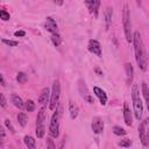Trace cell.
<instances>
[{
    "mask_svg": "<svg viewBox=\"0 0 149 149\" xmlns=\"http://www.w3.org/2000/svg\"><path fill=\"white\" fill-rule=\"evenodd\" d=\"M122 23H123V30H125V36L128 43L133 42V33H132V22H130V13L128 9V6L125 5L123 7V13H122Z\"/></svg>",
    "mask_w": 149,
    "mask_h": 149,
    "instance_id": "3",
    "label": "cell"
},
{
    "mask_svg": "<svg viewBox=\"0 0 149 149\" xmlns=\"http://www.w3.org/2000/svg\"><path fill=\"white\" fill-rule=\"evenodd\" d=\"M59 115L61 112L58 109H56V112H54L52 116H51V121L49 125V134L51 137H58L59 135Z\"/></svg>",
    "mask_w": 149,
    "mask_h": 149,
    "instance_id": "5",
    "label": "cell"
},
{
    "mask_svg": "<svg viewBox=\"0 0 149 149\" xmlns=\"http://www.w3.org/2000/svg\"><path fill=\"white\" fill-rule=\"evenodd\" d=\"M0 106L1 107H6L7 106V100L5 98V95L2 93H0Z\"/></svg>",
    "mask_w": 149,
    "mask_h": 149,
    "instance_id": "32",
    "label": "cell"
},
{
    "mask_svg": "<svg viewBox=\"0 0 149 149\" xmlns=\"http://www.w3.org/2000/svg\"><path fill=\"white\" fill-rule=\"evenodd\" d=\"M14 35H15V36H24V35H26V31H23V30H17V31L14 33Z\"/></svg>",
    "mask_w": 149,
    "mask_h": 149,
    "instance_id": "35",
    "label": "cell"
},
{
    "mask_svg": "<svg viewBox=\"0 0 149 149\" xmlns=\"http://www.w3.org/2000/svg\"><path fill=\"white\" fill-rule=\"evenodd\" d=\"M17 121H19L21 127H24L27 125V122H28V116L24 113H19L17 114Z\"/></svg>",
    "mask_w": 149,
    "mask_h": 149,
    "instance_id": "20",
    "label": "cell"
},
{
    "mask_svg": "<svg viewBox=\"0 0 149 149\" xmlns=\"http://www.w3.org/2000/svg\"><path fill=\"white\" fill-rule=\"evenodd\" d=\"M133 43H134V50H135V59L139 65V68L143 71L147 70V54L144 49V44L141 37V34L139 31H135L133 34Z\"/></svg>",
    "mask_w": 149,
    "mask_h": 149,
    "instance_id": "1",
    "label": "cell"
},
{
    "mask_svg": "<svg viewBox=\"0 0 149 149\" xmlns=\"http://www.w3.org/2000/svg\"><path fill=\"white\" fill-rule=\"evenodd\" d=\"M142 94H143V98L146 100V102H148V86H147V83H142Z\"/></svg>",
    "mask_w": 149,
    "mask_h": 149,
    "instance_id": "28",
    "label": "cell"
},
{
    "mask_svg": "<svg viewBox=\"0 0 149 149\" xmlns=\"http://www.w3.org/2000/svg\"><path fill=\"white\" fill-rule=\"evenodd\" d=\"M92 130H93L94 134H101L102 133V130H104V121L99 116L93 118V120H92Z\"/></svg>",
    "mask_w": 149,
    "mask_h": 149,
    "instance_id": "8",
    "label": "cell"
},
{
    "mask_svg": "<svg viewBox=\"0 0 149 149\" xmlns=\"http://www.w3.org/2000/svg\"><path fill=\"white\" fill-rule=\"evenodd\" d=\"M49 99H50V92H49V88L48 87H44L41 93H40V97H38V104L44 107L47 106V104L49 102Z\"/></svg>",
    "mask_w": 149,
    "mask_h": 149,
    "instance_id": "9",
    "label": "cell"
},
{
    "mask_svg": "<svg viewBox=\"0 0 149 149\" xmlns=\"http://www.w3.org/2000/svg\"><path fill=\"white\" fill-rule=\"evenodd\" d=\"M5 126L10 130V133H15V129H14V127H13L12 122H10L8 119H6V120H5Z\"/></svg>",
    "mask_w": 149,
    "mask_h": 149,
    "instance_id": "31",
    "label": "cell"
},
{
    "mask_svg": "<svg viewBox=\"0 0 149 149\" xmlns=\"http://www.w3.org/2000/svg\"><path fill=\"white\" fill-rule=\"evenodd\" d=\"M51 41H52V43H54L55 47H58V45H61V43H62V38H61V36H59L57 33L51 34Z\"/></svg>",
    "mask_w": 149,
    "mask_h": 149,
    "instance_id": "21",
    "label": "cell"
},
{
    "mask_svg": "<svg viewBox=\"0 0 149 149\" xmlns=\"http://www.w3.org/2000/svg\"><path fill=\"white\" fill-rule=\"evenodd\" d=\"M48 149H55V144L50 139H48Z\"/></svg>",
    "mask_w": 149,
    "mask_h": 149,
    "instance_id": "34",
    "label": "cell"
},
{
    "mask_svg": "<svg viewBox=\"0 0 149 149\" xmlns=\"http://www.w3.org/2000/svg\"><path fill=\"white\" fill-rule=\"evenodd\" d=\"M125 70H126V76H127V83L128 85H130V83L133 81V77H134V69H133L132 63H126Z\"/></svg>",
    "mask_w": 149,
    "mask_h": 149,
    "instance_id": "14",
    "label": "cell"
},
{
    "mask_svg": "<svg viewBox=\"0 0 149 149\" xmlns=\"http://www.w3.org/2000/svg\"><path fill=\"white\" fill-rule=\"evenodd\" d=\"M2 43H3V44H6V45H9V47H16V45L19 44V42H17V41L6 40V38H3V40H2Z\"/></svg>",
    "mask_w": 149,
    "mask_h": 149,
    "instance_id": "29",
    "label": "cell"
},
{
    "mask_svg": "<svg viewBox=\"0 0 149 149\" xmlns=\"http://www.w3.org/2000/svg\"><path fill=\"white\" fill-rule=\"evenodd\" d=\"M93 93L99 98V101H100V104L102 106H105L107 104V94L102 88H100L98 86H94L93 87Z\"/></svg>",
    "mask_w": 149,
    "mask_h": 149,
    "instance_id": "10",
    "label": "cell"
},
{
    "mask_svg": "<svg viewBox=\"0 0 149 149\" xmlns=\"http://www.w3.org/2000/svg\"><path fill=\"white\" fill-rule=\"evenodd\" d=\"M139 135H140V140H141L142 144L144 147H147L148 139H149V136H148V119L143 120V122L141 123V126L139 128Z\"/></svg>",
    "mask_w": 149,
    "mask_h": 149,
    "instance_id": "6",
    "label": "cell"
},
{
    "mask_svg": "<svg viewBox=\"0 0 149 149\" xmlns=\"http://www.w3.org/2000/svg\"><path fill=\"white\" fill-rule=\"evenodd\" d=\"M9 14L6 12V10H2V9H0V19L1 20H3V21H8L9 20Z\"/></svg>",
    "mask_w": 149,
    "mask_h": 149,
    "instance_id": "30",
    "label": "cell"
},
{
    "mask_svg": "<svg viewBox=\"0 0 149 149\" xmlns=\"http://www.w3.org/2000/svg\"><path fill=\"white\" fill-rule=\"evenodd\" d=\"M45 133V126H36V136L38 139H42Z\"/></svg>",
    "mask_w": 149,
    "mask_h": 149,
    "instance_id": "23",
    "label": "cell"
},
{
    "mask_svg": "<svg viewBox=\"0 0 149 149\" xmlns=\"http://www.w3.org/2000/svg\"><path fill=\"white\" fill-rule=\"evenodd\" d=\"M113 133H114L115 135H119V136L126 135V130H125L122 127H120V126H114V127H113Z\"/></svg>",
    "mask_w": 149,
    "mask_h": 149,
    "instance_id": "25",
    "label": "cell"
},
{
    "mask_svg": "<svg viewBox=\"0 0 149 149\" xmlns=\"http://www.w3.org/2000/svg\"><path fill=\"white\" fill-rule=\"evenodd\" d=\"M44 28H45L48 31H50L51 34H55V33H57V30H58L55 20L51 19V17H47V21H45V23H44Z\"/></svg>",
    "mask_w": 149,
    "mask_h": 149,
    "instance_id": "13",
    "label": "cell"
},
{
    "mask_svg": "<svg viewBox=\"0 0 149 149\" xmlns=\"http://www.w3.org/2000/svg\"><path fill=\"white\" fill-rule=\"evenodd\" d=\"M16 80H17V83H20V84H24V83L28 80V77H27V74H26L24 72H19L17 76H16Z\"/></svg>",
    "mask_w": 149,
    "mask_h": 149,
    "instance_id": "22",
    "label": "cell"
},
{
    "mask_svg": "<svg viewBox=\"0 0 149 149\" xmlns=\"http://www.w3.org/2000/svg\"><path fill=\"white\" fill-rule=\"evenodd\" d=\"M123 119H125V123L127 126H132V123H133V115H132L130 108H129L127 102H123Z\"/></svg>",
    "mask_w": 149,
    "mask_h": 149,
    "instance_id": "12",
    "label": "cell"
},
{
    "mask_svg": "<svg viewBox=\"0 0 149 149\" xmlns=\"http://www.w3.org/2000/svg\"><path fill=\"white\" fill-rule=\"evenodd\" d=\"M23 140H24V144H26L28 148H30V149H35V148H36V142H35V140H34L33 136L27 135V136H24Z\"/></svg>",
    "mask_w": 149,
    "mask_h": 149,
    "instance_id": "19",
    "label": "cell"
},
{
    "mask_svg": "<svg viewBox=\"0 0 149 149\" xmlns=\"http://www.w3.org/2000/svg\"><path fill=\"white\" fill-rule=\"evenodd\" d=\"M112 15H113V9L111 7H107L105 10V23H106V29L109 28L112 23Z\"/></svg>",
    "mask_w": 149,
    "mask_h": 149,
    "instance_id": "17",
    "label": "cell"
},
{
    "mask_svg": "<svg viewBox=\"0 0 149 149\" xmlns=\"http://www.w3.org/2000/svg\"><path fill=\"white\" fill-rule=\"evenodd\" d=\"M78 87H79V92H80L81 97H83L87 102L92 104V102H93V99H92L91 95L88 94V91H87V88H86V85H85V83H84L83 80H79V85H78Z\"/></svg>",
    "mask_w": 149,
    "mask_h": 149,
    "instance_id": "11",
    "label": "cell"
},
{
    "mask_svg": "<svg viewBox=\"0 0 149 149\" xmlns=\"http://www.w3.org/2000/svg\"><path fill=\"white\" fill-rule=\"evenodd\" d=\"M24 108L27 109V112H33L35 109V102L33 100H27L26 104H24Z\"/></svg>",
    "mask_w": 149,
    "mask_h": 149,
    "instance_id": "24",
    "label": "cell"
},
{
    "mask_svg": "<svg viewBox=\"0 0 149 149\" xmlns=\"http://www.w3.org/2000/svg\"><path fill=\"white\" fill-rule=\"evenodd\" d=\"M55 3H57V5H63V0H55Z\"/></svg>",
    "mask_w": 149,
    "mask_h": 149,
    "instance_id": "37",
    "label": "cell"
},
{
    "mask_svg": "<svg viewBox=\"0 0 149 149\" xmlns=\"http://www.w3.org/2000/svg\"><path fill=\"white\" fill-rule=\"evenodd\" d=\"M95 72H98V73H99V76H101V74H102V72H101L99 69H95Z\"/></svg>",
    "mask_w": 149,
    "mask_h": 149,
    "instance_id": "38",
    "label": "cell"
},
{
    "mask_svg": "<svg viewBox=\"0 0 149 149\" xmlns=\"http://www.w3.org/2000/svg\"><path fill=\"white\" fill-rule=\"evenodd\" d=\"M118 146H119V147H123V148H128V147L132 146V141L128 140V139H125V140L119 141V142H118Z\"/></svg>",
    "mask_w": 149,
    "mask_h": 149,
    "instance_id": "26",
    "label": "cell"
},
{
    "mask_svg": "<svg viewBox=\"0 0 149 149\" xmlns=\"http://www.w3.org/2000/svg\"><path fill=\"white\" fill-rule=\"evenodd\" d=\"M93 3H94V0H85V5L87 6V8L91 13H92V8H93Z\"/></svg>",
    "mask_w": 149,
    "mask_h": 149,
    "instance_id": "33",
    "label": "cell"
},
{
    "mask_svg": "<svg viewBox=\"0 0 149 149\" xmlns=\"http://www.w3.org/2000/svg\"><path fill=\"white\" fill-rule=\"evenodd\" d=\"M132 100H133V108H134V115L137 120L142 118V112H143V105L142 100L140 97V90L137 85H133L132 88Z\"/></svg>",
    "mask_w": 149,
    "mask_h": 149,
    "instance_id": "2",
    "label": "cell"
},
{
    "mask_svg": "<svg viewBox=\"0 0 149 149\" xmlns=\"http://www.w3.org/2000/svg\"><path fill=\"white\" fill-rule=\"evenodd\" d=\"M69 112H70V116L71 119H76L78 116V106L73 102V101H69Z\"/></svg>",
    "mask_w": 149,
    "mask_h": 149,
    "instance_id": "16",
    "label": "cell"
},
{
    "mask_svg": "<svg viewBox=\"0 0 149 149\" xmlns=\"http://www.w3.org/2000/svg\"><path fill=\"white\" fill-rule=\"evenodd\" d=\"M99 7H100V0H94L93 8H92V13L94 14V16H98V13H99Z\"/></svg>",
    "mask_w": 149,
    "mask_h": 149,
    "instance_id": "27",
    "label": "cell"
},
{
    "mask_svg": "<svg viewBox=\"0 0 149 149\" xmlns=\"http://www.w3.org/2000/svg\"><path fill=\"white\" fill-rule=\"evenodd\" d=\"M1 132H2V127L0 126V133H1Z\"/></svg>",
    "mask_w": 149,
    "mask_h": 149,
    "instance_id": "39",
    "label": "cell"
},
{
    "mask_svg": "<svg viewBox=\"0 0 149 149\" xmlns=\"http://www.w3.org/2000/svg\"><path fill=\"white\" fill-rule=\"evenodd\" d=\"M10 100H12V102H13V105L15 107H17L20 109H23L24 108V102L22 101L21 97H19L17 94H12L10 95Z\"/></svg>",
    "mask_w": 149,
    "mask_h": 149,
    "instance_id": "15",
    "label": "cell"
},
{
    "mask_svg": "<svg viewBox=\"0 0 149 149\" xmlns=\"http://www.w3.org/2000/svg\"><path fill=\"white\" fill-rule=\"evenodd\" d=\"M44 121H45V109H44V107H42L37 114L36 126H44Z\"/></svg>",
    "mask_w": 149,
    "mask_h": 149,
    "instance_id": "18",
    "label": "cell"
},
{
    "mask_svg": "<svg viewBox=\"0 0 149 149\" xmlns=\"http://www.w3.org/2000/svg\"><path fill=\"white\" fill-rule=\"evenodd\" d=\"M87 48H88V50H90L92 54L97 55L98 57L101 56V47H100V43H99L97 40H90Z\"/></svg>",
    "mask_w": 149,
    "mask_h": 149,
    "instance_id": "7",
    "label": "cell"
},
{
    "mask_svg": "<svg viewBox=\"0 0 149 149\" xmlns=\"http://www.w3.org/2000/svg\"><path fill=\"white\" fill-rule=\"evenodd\" d=\"M0 85H1V86H5V85H6L5 79H3V77H2V74H1V73H0Z\"/></svg>",
    "mask_w": 149,
    "mask_h": 149,
    "instance_id": "36",
    "label": "cell"
},
{
    "mask_svg": "<svg viewBox=\"0 0 149 149\" xmlns=\"http://www.w3.org/2000/svg\"><path fill=\"white\" fill-rule=\"evenodd\" d=\"M59 95H61V85H59V81L56 79V80H54L52 91L50 93V100H49V109L50 111H54L57 107Z\"/></svg>",
    "mask_w": 149,
    "mask_h": 149,
    "instance_id": "4",
    "label": "cell"
}]
</instances>
